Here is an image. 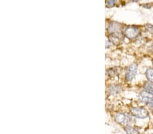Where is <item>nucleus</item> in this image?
I'll return each mask as SVG.
<instances>
[{"instance_id":"1a4fd4ad","label":"nucleus","mask_w":153,"mask_h":134,"mask_svg":"<svg viewBox=\"0 0 153 134\" xmlns=\"http://www.w3.org/2000/svg\"><path fill=\"white\" fill-rule=\"evenodd\" d=\"M125 131L127 134H139V132L135 128L131 126H126Z\"/></svg>"},{"instance_id":"0eeeda50","label":"nucleus","mask_w":153,"mask_h":134,"mask_svg":"<svg viewBox=\"0 0 153 134\" xmlns=\"http://www.w3.org/2000/svg\"><path fill=\"white\" fill-rule=\"evenodd\" d=\"M144 89L146 91L153 94V83L147 82L144 85Z\"/></svg>"},{"instance_id":"20e7f679","label":"nucleus","mask_w":153,"mask_h":134,"mask_svg":"<svg viewBox=\"0 0 153 134\" xmlns=\"http://www.w3.org/2000/svg\"><path fill=\"white\" fill-rule=\"evenodd\" d=\"M137 70V66L136 64H132L131 65L127 70V73H126V79L129 81H132L136 75Z\"/></svg>"},{"instance_id":"9b49d317","label":"nucleus","mask_w":153,"mask_h":134,"mask_svg":"<svg viewBox=\"0 0 153 134\" xmlns=\"http://www.w3.org/2000/svg\"><path fill=\"white\" fill-rule=\"evenodd\" d=\"M146 29L148 31H149V32L153 33V25H147Z\"/></svg>"},{"instance_id":"f03ea898","label":"nucleus","mask_w":153,"mask_h":134,"mask_svg":"<svg viewBox=\"0 0 153 134\" xmlns=\"http://www.w3.org/2000/svg\"><path fill=\"white\" fill-rule=\"evenodd\" d=\"M139 99L143 103L153 108V94L148 92H142L140 94Z\"/></svg>"},{"instance_id":"f257e3e1","label":"nucleus","mask_w":153,"mask_h":134,"mask_svg":"<svg viewBox=\"0 0 153 134\" xmlns=\"http://www.w3.org/2000/svg\"><path fill=\"white\" fill-rule=\"evenodd\" d=\"M131 114L138 119H146L149 116V112L143 107H135L131 110Z\"/></svg>"},{"instance_id":"39448f33","label":"nucleus","mask_w":153,"mask_h":134,"mask_svg":"<svg viewBox=\"0 0 153 134\" xmlns=\"http://www.w3.org/2000/svg\"><path fill=\"white\" fill-rule=\"evenodd\" d=\"M120 29H121V26L118 23H112L110 24L108 31L110 33H112V35L121 37L120 35Z\"/></svg>"},{"instance_id":"f8f14e48","label":"nucleus","mask_w":153,"mask_h":134,"mask_svg":"<svg viewBox=\"0 0 153 134\" xmlns=\"http://www.w3.org/2000/svg\"><path fill=\"white\" fill-rule=\"evenodd\" d=\"M131 1H134V2H137V1H140V0H131Z\"/></svg>"},{"instance_id":"ddd939ff","label":"nucleus","mask_w":153,"mask_h":134,"mask_svg":"<svg viewBox=\"0 0 153 134\" xmlns=\"http://www.w3.org/2000/svg\"><path fill=\"white\" fill-rule=\"evenodd\" d=\"M152 50H153V45H152Z\"/></svg>"},{"instance_id":"7ed1b4c3","label":"nucleus","mask_w":153,"mask_h":134,"mask_svg":"<svg viewBox=\"0 0 153 134\" xmlns=\"http://www.w3.org/2000/svg\"><path fill=\"white\" fill-rule=\"evenodd\" d=\"M115 120L120 125L127 126L130 124L131 119L130 116L125 113H117L115 114Z\"/></svg>"},{"instance_id":"9d476101","label":"nucleus","mask_w":153,"mask_h":134,"mask_svg":"<svg viewBox=\"0 0 153 134\" xmlns=\"http://www.w3.org/2000/svg\"><path fill=\"white\" fill-rule=\"evenodd\" d=\"M116 2H117V0H107L106 1V4H107V6L111 8V7H113L115 5Z\"/></svg>"},{"instance_id":"6e6552de","label":"nucleus","mask_w":153,"mask_h":134,"mask_svg":"<svg viewBox=\"0 0 153 134\" xmlns=\"http://www.w3.org/2000/svg\"><path fill=\"white\" fill-rule=\"evenodd\" d=\"M146 75L147 79L149 80L150 81L153 82V69L152 68H149L146 70Z\"/></svg>"},{"instance_id":"423d86ee","label":"nucleus","mask_w":153,"mask_h":134,"mask_svg":"<svg viewBox=\"0 0 153 134\" xmlns=\"http://www.w3.org/2000/svg\"><path fill=\"white\" fill-rule=\"evenodd\" d=\"M125 34L127 37L129 39H134L139 35V30L135 27H129L125 29Z\"/></svg>"}]
</instances>
